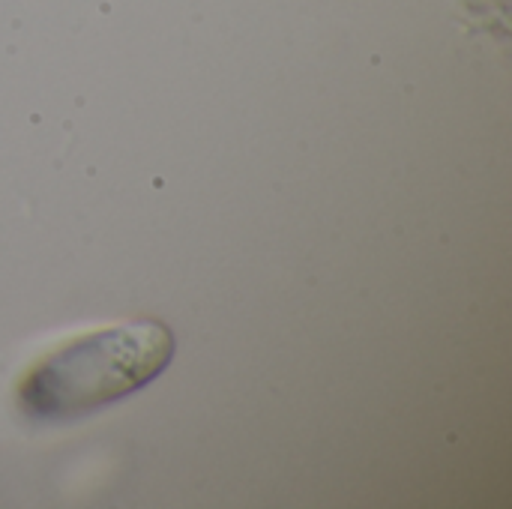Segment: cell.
<instances>
[{"instance_id": "cell-1", "label": "cell", "mask_w": 512, "mask_h": 509, "mask_svg": "<svg viewBox=\"0 0 512 509\" xmlns=\"http://www.w3.org/2000/svg\"><path fill=\"white\" fill-rule=\"evenodd\" d=\"M174 357L159 321H120L45 348L18 375V408L39 423H69L147 387Z\"/></svg>"}]
</instances>
